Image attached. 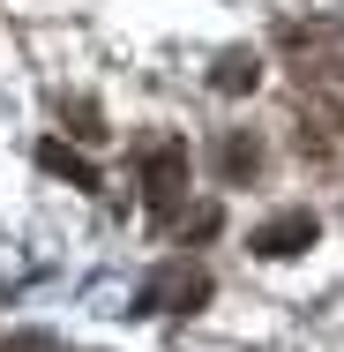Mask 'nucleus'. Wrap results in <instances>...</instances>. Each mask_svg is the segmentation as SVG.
Returning a JSON list of instances; mask_svg holds the SVG:
<instances>
[{"label": "nucleus", "mask_w": 344, "mask_h": 352, "mask_svg": "<svg viewBox=\"0 0 344 352\" xmlns=\"http://www.w3.org/2000/svg\"><path fill=\"white\" fill-rule=\"evenodd\" d=\"M187 173H195V157H187V142H180V135H165V142L142 150V203H150L157 225L180 217V203H187Z\"/></svg>", "instance_id": "nucleus-1"}, {"label": "nucleus", "mask_w": 344, "mask_h": 352, "mask_svg": "<svg viewBox=\"0 0 344 352\" xmlns=\"http://www.w3.org/2000/svg\"><path fill=\"white\" fill-rule=\"evenodd\" d=\"M322 240V217L314 210H277V217H262L255 232H247V248L262 255V263H292V255H307Z\"/></svg>", "instance_id": "nucleus-2"}, {"label": "nucleus", "mask_w": 344, "mask_h": 352, "mask_svg": "<svg viewBox=\"0 0 344 352\" xmlns=\"http://www.w3.org/2000/svg\"><path fill=\"white\" fill-rule=\"evenodd\" d=\"M209 300V270H187V263H172V270H157V278L135 292V315H157V307H172V315H195Z\"/></svg>", "instance_id": "nucleus-3"}, {"label": "nucleus", "mask_w": 344, "mask_h": 352, "mask_svg": "<svg viewBox=\"0 0 344 352\" xmlns=\"http://www.w3.org/2000/svg\"><path fill=\"white\" fill-rule=\"evenodd\" d=\"M38 165H45L53 180H68V188H82V195H98V188H105V173H98V165L82 157V150H68L60 135H45V142H38Z\"/></svg>", "instance_id": "nucleus-5"}, {"label": "nucleus", "mask_w": 344, "mask_h": 352, "mask_svg": "<svg viewBox=\"0 0 344 352\" xmlns=\"http://www.w3.org/2000/svg\"><path fill=\"white\" fill-rule=\"evenodd\" d=\"M60 120H68V135H75V142H105V135H113V128H105V113H98L90 98H75V105H60Z\"/></svg>", "instance_id": "nucleus-7"}, {"label": "nucleus", "mask_w": 344, "mask_h": 352, "mask_svg": "<svg viewBox=\"0 0 344 352\" xmlns=\"http://www.w3.org/2000/svg\"><path fill=\"white\" fill-rule=\"evenodd\" d=\"M217 173H225V188H247V180L262 173V142L247 135V128H225V142H217Z\"/></svg>", "instance_id": "nucleus-6"}, {"label": "nucleus", "mask_w": 344, "mask_h": 352, "mask_svg": "<svg viewBox=\"0 0 344 352\" xmlns=\"http://www.w3.org/2000/svg\"><path fill=\"white\" fill-rule=\"evenodd\" d=\"M0 352H60L53 330H15V338H0Z\"/></svg>", "instance_id": "nucleus-8"}, {"label": "nucleus", "mask_w": 344, "mask_h": 352, "mask_svg": "<svg viewBox=\"0 0 344 352\" xmlns=\"http://www.w3.org/2000/svg\"><path fill=\"white\" fill-rule=\"evenodd\" d=\"M255 82H262V53H255V45H225V53L209 60V90H217V98H247Z\"/></svg>", "instance_id": "nucleus-4"}]
</instances>
